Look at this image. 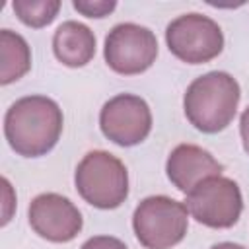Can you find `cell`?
<instances>
[{
    "label": "cell",
    "mask_w": 249,
    "mask_h": 249,
    "mask_svg": "<svg viewBox=\"0 0 249 249\" xmlns=\"http://www.w3.org/2000/svg\"><path fill=\"white\" fill-rule=\"evenodd\" d=\"M53 51L64 66L82 68L95 54V35L88 25L68 19L56 27L53 35Z\"/></svg>",
    "instance_id": "11"
},
{
    "label": "cell",
    "mask_w": 249,
    "mask_h": 249,
    "mask_svg": "<svg viewBox=\"0 0 249 249\" xmlns=\"http://www.w3.org/2000/svg\"><path fill=\"white\" fill-rule=\"evenodd\" d=\"M239 134H241L243 150L249 154V107L241 113V119H239Z\"/></svg>",
    "instance_id": "17"
},
{
    "label": "cell",
    "mask_w": 249,
    "mask_h": 249,
    "mask_svg": "<svg viewBox=\"0 0 249 249\" xmlns=\"http://www.w3.org/2000/svg\"><path fill=\"white\" fill-rule=\"evenodd\" d=\"M12 8L21 23H25L27 27L39 29L49 25L56 18L60 10V2L58 0H14Z\"/></svg>",
    "instance_id": "13"
},
{
    "label": "cell",
    "mask_w": 249,
    "mask_h": 249,
    "mask_svg": "<svg viewBox=\"0 0 249 249\" xmlns=\"http://www.w3.org/2000/svg\"><path fill=\"white\" fill-rule=\"evenodd\" d=\"M27 218L31 230L53 243L72 241L84 226L78 206L58 193L37 195L29 204Z\"/></svg>",
    "instance_id": "9"
},
{
    "label": "cell",
    "mask_w": 249,
    "mask_h": 249,
    "mask_svg": "<svg viewBox=\"0 0 249 249\" xmlns=\"http://www.w3.org/2000/svg\"><path fill=\"white\" fill-rule=\"evenodd\" d=\"M132 230L146 249H171L183 241L189 230V210L165 195L144 198L132 214Z\"/></svg>",
    "instance_id": "4"
},
{
    "label": "cell",
    "mask_w": 249,
    "mask_h": 249,
    "mask_svg": "<svg viewBox=\"0 0 249 249\" xmlns=\"http://www.w3.org/2000/svg\"><path fill=\"white\" fill-rule=\"evenodd\" d=\"M2 187H4V212H2V226H6L12 218V208L16 206V198H14V191L10 181L4 177L2 179Z\"/></svg>",
    "instance_id": "16"
},
{
    "label": "cell",
    "mask_w": 249,
    "mask_h": 249,
    "mask_svg": "<svg viewBox=\"0 0 249 249\" xmlns=\"http://www.w3.org/2000/svg\"><path fill=\"white\" fill-rule=\"evenodd\" d=\"M99 128L117 146H136L152 130V111L140 95L119 93L101 107Z\"/></svg>",
    "instance_id": "8"
},
{
    "label": "cell",
    "mask_w": 249,
    "mask_h": 249,
    "mask_svg": "<svg viewBox=\"0 0 249 249\" xmlns=\"http://www.w3.org/2000/svg\"><path fill=\"white\" fill-rule=\"evenodd\" d=\"M103 56L107 66L123 76L146 72L158 56V39L154 31L138 23H119L105 37Z\"/></svg>",
    "instance_id": "7"
},
{
    "label": "cell",
    "mask_w": 249,
    "mask_h": 249,
    "mask_svg": "<svg viewBox=\"0 0 249 249\" xmlns=\"http://www.w3.org/2000/svg\"><path fill=\"white\" fill-rule=\"evenodd\" d=\"M0 84L8 86L19 78H23L31 68V51L27 41L12 31H0Z\"/></svg>",
    "instance_id": "12"
},
{
    "label": "cell",
    "mask_w": 249,
    "mask_h": 249,
    "mask_svg": "<svg viewBox=\"0 0 249 249\" xmlns=\"http://www.w3.org/2000/svg\"><path fill=\"white\" fill-rule=\"evenodd\" d=\"M165 43L173 56L187 64H204L224 49L220 25L202 14H183L165 29Z\"/></svg>",
    "instance_id": "6"
},
{
    "label": "cell",
    "mask_w": 249,
    "mask_h": 249,
    "mask_svg": "<svg viewBox=\"0 0 249 249\" xmlns=\"http://www.w3.org/2000/svg\"><path fill=\"white\" fill-rule=\"evenodd\" d=\"M72 6L76 12H80L86 18H105L117 8V2L115 0H74Z\"/></svg>",
    "instance_id": "14"
},
{
    "label": "cell",
    "mask_w": 249,
    "mask_h": 249,
    "mask_svg": "<svg viewBox=\"0 0 249 249\" xmlns=\"http://www.w3.org/2000/svg\"><path fill=\"white\" fill-rule=\"evenodd\" d=\"M210 249H245V247H243V245H237V243H231V241H224V243L212 245Z\"/></svg>",
    "instance_id": "18"
},
{
    "label": "cell",
    "mask_w": 249,
    "mask_h": 249,
    "mask_svg": "<svg viewBox=\"0 0 249 249\" xmlns=\"http://www.w3.org/2000/svg\"><path fill=\"white\" fill-rule=\"evenodd\" d=\"M80 249H128V247L113 235H93Z\"/></svg>",
    "instance_id": "15"
},
{
    "label": "cell",
    "mask_w": 249,
    "mask_h": 249,
    "mask_svg": "<svg viewBox=\"0 0 249 249\" xmlns=\"http://www.w3.org/2000/svg\"><path fill=\"white\" fill-rule=\"evenodd\" d=\"M64 126L62 109L47 95H25L10 105L4 117V136L10 148L23 158L49 154Z\"/></svg>",
    "instance_id": "1"
},
{
    "label": "cell",
    "mask_w": 249,
    "mask_h": 249,
    "mask_svg": "<svg viewBox=\"0 0 249 249\" xmlns=\"http://www.w3.org/2000/svg\"><path fill=\"white\" fill-rule=\"evenodd\" d=\"M74 183L78 195L101 210L119 208L128 196V171L117 156L105 150H93L82 158Z\"/></svg>",
    "instance_id": "3"
},
{
    "label": "cell",
    "mask_w": 249,
    "mask_h": 249,
    "mask_svg": "<svg viewBox=\"0 0 249 249\" xmlns=\"http://www.w3.org/2000/svg\"><path fill=\"white\" fill-rule=\"evenodd\" d=\"M239 97L237 80L228 72L212 70L189 84L183 97V111L196 130L216 134L233 121Z\"/></svg>",
    "instance_id": "2"
},
{
    "label": "cell",
    "mask_w": 249,
    "mask_h": 249,
    "mask_svg": "<svg viewBox=\"0 0 249 249\" xmlns=\"http://www.w3.org/2000/svg\"><path fill=\"white\" fill-rule=\"evenodd\" d=\"M185 206L198 224L214 230H226L237 224L243 210V198L233 179L214 175L200 181L187 193Z\"/></svg>",
    "instance_id": "5"
},
{
    "label": "cell",
    "mask_w": 249,
    "mask_h": 249,
    "mask_svg": "<svg viewBox=\"0 0 249 249\" xmlns=\"http://www.w3.org/2000/svg\"><path fill=\"white\" fill-rule=\"evenodd\" d=\"M222 163L204 148L196 144H179L171 150L165 171L167 179L173 183V187L181 193L193 191L200 181L222 175Z\"/></svg>",
    "instance_id": "10"
}]
</instances>
